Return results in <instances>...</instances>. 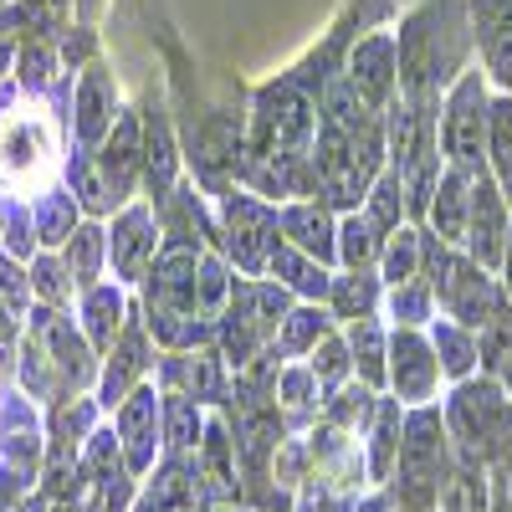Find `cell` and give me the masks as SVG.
I'll list each match as a JSON object with an SVG mask.
<instances>
[{
	"label": "cell",
	"mask_w": 512,
	"mask_h": 512,
	"mask_svg": "<svg viewBox=\"0 0 512 512\" xmlns=\"http://www.w3.org/2000/svg\"><path fill=\"white\" fill-rule=\"evenodd\" d=\"M82 313H88V338L93 349H113V338L123 328V297L113 287H88V297H82Z\"/></svg>",
	"instance_id": "cell-29"
},
{
	"label": "cell",
	"mask_w": 512,
	"mask_h": 512,
	"mask_svg": "<svg viewBox=\"0 0 512 512\" xmlns=\"http://www.w3.org/2000/svg\"><path fill=\"white\" fill-rule=\"evenodd\" d=\"M52 512H82V507H72V502H57V507H52Z\"/></svg>",
	"instance_id": "cell-54"
},
{
	"label": "cell",
	"mask_w": 512,
	"mask_h": 512,
	"mask_svg": "<svg viewBox=\"0 0 512 512\" xmlns=\"http://www.w3.org/2000/svg\"><path fill=\"white\" fill-rule=\"evenodd\" d=\"M0 221H6V216H0ZM0 231H6V226H0Z\"/></svg>",
	"instance_id": "cell-56"
},
{
	"label": "cell",
	"mask_w": 512,
	"mask_h": 512,
	"mask_svg": "<svg viewBox=\"0 0 512 512\" xmlns=\"http://www.w3.org/2000/svg\"><path fill=\"white\" fill-rule=\"evenodd\" d=\"M277 210L256 195H241L231 190L226 195V226H221V246L231 251V262L246 272V277H262L272 267V251L282 246L277 236Z\"/></svg>",
	"instance_id": "cell-5"
},
{
	"label": "cell",
	"mask_w": 512,
	"mask_h": 512,
	"mask_svg": "<svg viewBox=\"0 0 512 512\" xmlns=\"http://www.w3.org/2000/svg\"><path fill=\"white\" fill-rule=\"evenodd\" d=\"M149 374V344H144V328L128 323L123 338L108 349V369H103V405H123L128 395L144 384Z\"/></svg>",
	"instance_id": "cell-18"
},
{
	"label": "cell",
	"mask_w": 512,
	"mask_h": 512,
	"mask_svg": "<svg viewBox=\"0 0 512 512\" xmlns=\"http://www.w3.org/2000/svg\"><path fill=\"white\" fill-rule=\"evenodd\" d=\"M328 303L338 318H369L374 303H379V282L369 267H349V277H333V292H328Z\"/></svg>",
	"instance_id": "cell-27"
},
{
	"label": "cell",
	"mask_w": 512,
	"mask_h": 512,
	"mask_svg": "<svg viewBox=\"0 0 512 512\" xmlns=\"http://www.w3.org/2000/svg\"><path fill=\"white\" fill-rule=\"evenodd\" d=\"M210 477L190 461H169L139 492V512H210Z\"/></svg>",
	"instance_id": "cell-14"
},
{
	"label": "cell",
	"mask_w": 512,
	"mask_h": 512,
	"mask_svg": "<svg viewBox=\"0 0 512 512\" xmlns=\"http://www.w3.org/2000/svg\"><path fill=\"white\" fill-rule=\"evenodd\" d=\"M200 456H205V466H210V487H216L221 497H236V441H231V431L216 420V425H205V441H200Z\"/></svg>",
	"instance_id": "cell-28"
},
{
	"label": "cell",
	"mask_w": 512,
	"mask_h": 512,
	"mask_svg": "<svg viewBox=\"0 0 512 512\" xmlns=\"http://www.w3.org/2000/svg\"><path fill=\"white\" fill-rule=\"evenodd\" d=\"M420 256H425V236L410 231V226H400L390 241H384V277H390V287L420 277Z\"/></svg>",
	"instance_id": "cell-33"
},
{
	"label": "cell",
	"mask_w": 512,
	"mask_h": 512,
	"mask_svg": "<svg viewBox=\"0 0 512 512\" xmlns=\"http://www.w3.org/2000/svg\"><path fill=\"white\" fill-rule=\"evenodd\" d=\"M52 154V139H47V123L41 118H11L0 128V175L6 180H26L36 175Z\"/></svg>",
	"instance_id": "cell-19"
},
{
	"label": "cell",
	"mask_w": 512,
	"mask_h": 512,
	"mask_svg": "<svg viewBox=\"0 0 512 512\" xmlns=\"http://www.w3.org/2000/svg\"><path fill=\"white\" fill-rule=\"evenodd\" d=\"M405 210H410V195H405L400 169H395V164H390V169H379V180H374L369 195H364V216L374 221L379 236H395L400 221H405Z\"/></svg>",
	"instance_id": "cell-22"
},
{
	"label": "cell",
	"mask_w": 512,
	"mask_h": 512,
	"mask_svg": "<svg viewBox=\"0 0 512 512\" xmlns=\"http://www.w3.org/2000/svg\"><path fill=\"white\" fill-rule=\"evenodd\" d=\"M16 512H41V502H26V507H16Z\"/></svg>",
	"instance_id": "cell-55"
},
{
	"label": "cell",
	"mask_w": 512,
	"mask_h": 512,
	"mask_svg": "<svg viewBox=\"0 0 512 512\" xmlns=\"http://www.w3.org/2000/svg\"><path fill=\"white\" fill-rule=\"evenodd\" d=\"M103 251H108L103 226H77V231L62 241V262H67V272H72V282H77V287H98Z\"/></svg>",
	"instance_id": "cell-25"
},
{
	"label": "cell",
	"mask_w": 512,
	"mask_h": 512,
	"mask_svg": "<svg viewBox=\"0 0 512 512\" xmlns=\"http://www.w3.org/2000/svg\"><path fill=\"white\" fill-rule=\"evenodd\" d=\"M502 277H507V297H512V226H507V251H502Z\"/></svg>",
	"instance_id": "cell-49"
},
{
	"label": "cell",
	"mask_w": 512,
	"mask_h": 512,
	"mask_svg": "<svg viewBox=\"0 0 512 512\" xmlns=\"http://www.w3.org/2000/svg\"><path fill=\"white\" fill-rule=\"evenodd\" d=\"M384 241L390 236H379L364 210H349V216L338 221V262L344 267H369L374 256H384Z\"/></svg>",
	"instance_id": "cell-26"
},
{
	"label": "cell",
	"mask_w": 512,
	"mask_h": 512,
	"mask_svg": "<svg viewBox=\"0 0 512 512\" xmlns=\"http://www.w3.org/2000/svg\"><path fill=\"white\" fill-rule=\"evenodd\" d=\"M318 338H328V318L318 308H292L282 333H277V349L282 354H313Z\"/></svg>",
	"instance_id": "cell-36"
},
{
	"label": "cell",
	"mask_w": 512,
	"mask_h": 512,
	"mask_svg": "<svg viewBox=\"0 0 512 512\" xmlns=\"http://www.w3.org/2000/svg\"><path fill=\"white\" fill-rule=\"evenodd\" d=\"M446 487V431L436 410H415L405 420L400 441V472H395V502L400 512H431Z\"/></svg>",
	"instance_id": "cell-2"
},
{
	"label": "cell",
	"mask_w": 512,
	"mask_h": 512,
	"mask_svg": "<svg viewBox=\"0 0 512 512\" xmlns=\"http://www.w3.org/2000/svg\"><path fill=\"white\" fill-rule=\"evenodd\" d=\"M164 441H169V451H200V441H205V425H200V400H190V395H169L164 400Z\"/></svg>",
	"instance_id": "cell-30"
},
{
	"label": "cell",
	"mask_w": 512,
	"mask_h": 512,
	"mask_svg": "<svg viewBox=\"0 0 512 512\" xmlns=\"http://www.w3.org/2000/svg\"><path fill=\"white\" fill-rule=\"evenodd\" d=\"M277 226H282V241L297 246V251H308L318 256V262H338V221H333V210L323 200H287L277 210Z\"/></svg>",
	"instance_id": "cell-11"
},
{
	"label": "cell",
	"mask_w": 512,
	"mask_h": 512,
	"mask_svg": "<svg viewBox=\"0 0 512 512\" xmlns=\"http://www.w3.org/2000/svg\"><path fill=\"white\" fill-rule=\"evenodd\" d=\"M441 354L431 338H420L415 328H400L390 338V384H395V395L405 405H425L436 395V384H441Z\"/></svg>",
	"instance_id": "cell-8"
},
{
	"label": "cell",
	"mask_w": 512,
	"mask_h": 512,
	"mask_svg": "<svg viewBox=\"0 0 512 512\" xmlns=\"http://www.w3.org/2000/svg\"><path fill=\"white\" fill-rule=\"evenodd\" d=\"M512 200L502 195V185L487 175H472V216H466V251L472 262H482L487 272H502V251H507V226H512Z\"/></svg>",
	"instance_id": "cell-6"
},
{
	"label": "cell",
	"mask_w": 512,
	"mask_h": 512,
	"mask_svg": "<svg viewBox=\"0 0 512 512\" xmlns=\"http://www.w3.org/2000/svg\"><path fill=\"white\" fill-rule=\"evenodd\" d=\"M226 364L216 349H205V354H190L180 379H185V395L190 400H226Z\"/></svg>",
	"instance_id": "cell-32"
},
{
	"label": "cell",
	"mask_w": 512,
	"mask_h": 512,
	"mask_svg": "<svg viewBox=\"0 0 512 512\" xmlns=\"http://www.w3.org/2000/svg\"><path fill=\"white\" fill-rule=\"evenodd\" d=\"M62 57H67V62H82V67L93 62V36H88V26H77V36H67Z\"/></svg>",
	"instance_id": "cell-48"
},
{
	"label": "cell",
	"mask_w": 512,
	"mask_h": 512,
	"mask_svg": "<svg viewBox=\"0 0 512 512\" xmlns=\"http://www.w3.org/2000/svg\"><path fill=\"white\" fill-rule=\"evenodd\" d=\"M31 221H36V241L57 246V241H67V236L77 231V226H72V221H77V200L62 195V190H52L47 200L36 205V216H31Z\"/></svg>",
	"instance_id": "cell-38"
},
{
	"label": "cell",
	"mask_w": 512,
	"mask_h": 512,
	"mask_svg": "<svg viewBox=\"0 0 512 512\" xmlns=\"http://www.w3.org/2000/svg\"><path fill=\"white\" fill-rule=\"evenodd\" d=\"M118 88H113V77L103 62H88L82 67V82H77V139L98 149L108 139V128L118 123Z\"/></svg>",
	"instance_id": "cell-16"
},
{
	"label": "cell",
	"mask_w": 512,
	"mask_h": 512,
	"mask_svg": "<svg viewBox=\"0 0 512 512\" xmlns=\"http://www.w3.org/2000/svg\"><path fill=\"white\" fill-rule=\"evenodd\" d=\"M231 292H236V277L226 272L221 256H200V282H195L200 313H205V318H221L226 303H231Z\"/></svg>",
	"instance_id": "cell-35"
},
{
	"label": "cell",
	"mask_w": 512,
	"mask_h": 512,
	"mask_svg": "<svg viewBox=\"0 0 512 512\" xmlns=\"http://www.w3.org/2000/svg\"><path fill=\"white\" fill-rule=\"evenodd\" d=\"M144 185H149V200H169L175 195V139H169V123L159 108H149L144 118Z\"/></svg>",
	"instance_id": "cell-20"
},
{
	"label": "cell",
	"mask_w": 512,
	"mask_h": 512,
	"mask_svg": "<svg viewBox=\"0 0 512 512\" xmlns=\"http://www.w3.org/2000/svg\"><path fill=\"white\" fill-rule=\"evenodd\" d=\"M487 113H492L487 72H461L441 98V154L466 175L487 169Z\"/></svg>",
	"instance_id": "cell-3"
},
{
	"label": "cell",
	"mask_w": 512,
	"mask_h": 512,
	"mask_svg": "<svg viewBox=\"0 0 512 512\" xmlns=\"http://www.w3.org/2000/svg\"><path fill=\"white\" fill-rule=\"evenodd\" d=\"M72 6H77L82 16H88V21H93V16H98V6H103V0H72Z\"/></svg>",
	"instance_id": "cell-50"
},
{
	"label": "cell",
	"mask_w": 512,
	"mask_h": 512,
	"mask_svg": "<svg viewBox=\"0 0 512 512\" xmlns=\"http://www.w3.org/2000/svg\"><path fill=\"white\" fill-rule=\"evenodd\" d=\"M98 169H103V180H108V190H113L118 205L134 195V185L144 175V123L134 113H123L108 128V139L98 144Z\"/></svg>",
	"instance_id": "cell-10"
},
{
	"label": "cell",
	"mask_w": 512,
	"mask_h": 512,
	"mask_svg": "<svg viewBox=\"0 0 512 512\" xmlns=\"http://www.w3.org/2000/svg\"><path fill=\"white\" fill-rule=\"evenodd\" d=\"M52 67H57V57L41 47V41H31V47L21 52V82H26V88H47V82H52Z\"/></svg>",
	"instance_id": "cell-44"
},
{
	"label": "cell",
	"mask_w": 512,
	"mask_h": 512,
	"mask_svg": "<svg viewBox=\"0 0 512 512\" xmlns=\"http://www.w3.org/2000/svg\"><path fill=\"white\" fill-rule=\"evenodd\" d=\"M400 98L441 108V93L466 72L472 52V6L461 0H425L415 6L400 31Z\"/></svg>",
	"instance_id": "cell-1"
},
{
	"label": "cell",
	"mask_w": 512,
	"mask_h": 512,
	"mask_svg": "<svg viewBox=\"0 0 512 512\" xmlns=\"http://www.w3.org/2000/svg\"><path fill=\"white\" fill-rule=\"evenodd\" d=\"M451 425L461 436L466 461H512V400L497 390L492 379H466L451 400Z\"/></svg>",
	"instance_id": "cell-4"
},
{
	"label": "cell",
	"mask_w": 512,
	"mask_h": 512,
	"mask_svg": "<svg viewBox=\"0 0 512 512\" xmlns=\"http://www.w3.org/2000/svg\"><path fill=\"white\" fill-rule=\"evenodd\" d=\"M425 216H431V236H441L446 246H466V216H472V175H466V169H456V164H446Z\"/></svg>",
	"instance_id": "cell-17"
},
{
	"label": "cell",
	"mask_w": 512,
	"mask_h": 512,
	"mask_svg": "<svg viewBox=\"0 0 512 512\" xmlns=\"http://www.w3.org/2000/svg\"><path fill=\"white\" fill-rule=\"evenodd\" d=\"M297 512H344V487L313 472L308 487H303V507H297Z\"/></svg>",
	"instance_id": "cell-43"
},
{
	"label": "cell",
	"mask_w": 512,
	"mask_h": 512,
	"mask_svg": "<svg viewBox=\"0 0 512 512\" xmlns=\"http://www.w3.org/2000/svg\"><path fill=\"white\" fill-rule=\"evenodd\" d=\"M344 77L374 108H390L400 98V41H395V31H374V36L354 41V52L344 62Z\"/></svg>",
	"instance_id": "cell-7"
},
{
	"label": "cell",
	"mask_w": 512,
	"mask_h": 512,
	"mask_svg": "<svg viewBox=\"0 0 512 512\" xmlns=\"http://www.w3.org/2000/svg\"><path fill=\"white\" fill-rule=\"evenodd\" d=\"M287 292H297V297H328L333 292V277H328V267L318 262V256H308V251H297V246H277L272 251V267H267Z\"/></svg>",
	"instance_id": "cell-21"
},
{
	"label": "cell",
	"mask_w": 512,
	"mask_h": 512,
	"mask_svg": "<svg viewBox=\"0 0 512 512\" xmlns=\"http://www.w3.org/2000/svg\"><path fill=\"white\" fill-rule=\"evenodd\" d=\"M67 6H72V0H26V21H31V31H52V26L67 16Z\"/></svg>",
	"instance_id": "cell-47"
},
{
	"label": "cell",
	"mask_w": 512,
	"mask_h": 512,
	"mask_svg": "<svg viewBox=\"0 0 512 512\" xmlns=\"http://www.w3.org/2000/svg\"><path fill=\"white\" fill-rule=\"evenodd\" d=\"M0 6H6V0H0Z\"/></svg>",
	"instance_id": "cell-57"
},
{
	"label": "cell",
	"mask_w": 512,
	"mask_h": 512,
	"mask_svg": "<svg viewBox=\"0 0 512 512\" xmlns=\"http://www.w3.org/2000/svg\"><path fill=\"white\" fill-rule=\"evenodd\" d=\"M359 512H390V507H384V502H369V507H359Z\"/></svg>",
	"instance_id": "cell-52"
},
{
	"label": "cell",
	"mask_w": 512,
	"mask_h": 512,
	"mask_svg": "<svg viewBox=\"0 0 512 512\" xmlns=\"http://www.w3.org/2000/svg\"><path fill=\"white\" fill-rule=\"evenodd\" d=\"M308 369L318 374V384H328V390H333V384H344V374L354 369V354H349V344H344V338H318V349H313V359H308Z\"/></svg>",
	"instance_id": "cell-40"
},
{
	"label": "cell",
	"mask_w": 512,
	"mask_h": 512,
	"mask_svg": "<svg viewBox=\"0 0 512 512\" xmlns=\"http://www.w3.org/2000/svg\"><path fill=\"white\" fill-rule=\"evenodd\" d=\"M88 425H93V405L88 400H72L57 410V441L72 446V436H88Z\"/></svg>",
	"instance_id": "cell-45"
},
{
	"label": "cell",
	"mask_w": 512,
	"mask_h": 512,
	"mask_svg": "<svg viewBox=\"0 0 512 512\" xmlns=\"http://www.w3.org/2000/svg\"><path fill=\"white\" fill-rule=\"evenodd\" d=\"M487 164H492V180L502 185V195L512 200V93L492 98V113H487Z\"/></svg>",
	"instance_id": "cell-23"
},
{
	"label": "cell",
	"mask_w": 512,
	"mask_h": 512,
	"mask_svg": "<svg viewBox=\"0 0 512 512\" xmlns=\"http://www.w3.org/2000/svg\"><path fill=\"white\" fill-rule=\"evenodd\" d=\"M349 354H354V369H359V379L369 384V390H379V384L390 379V359H384V333H379L374 313L349 323Z\"/></svg>",
	"instance_id": "cell-24"
},
{
	"label": "cell",
	"mask_w": 512,
	"mask_h": 512,
	"mask_svg": "<svg viewBox=\"0 0 512 512\" xmlns=\"http://www.w3.org/2000/svg\"><path fill=\"white\" fill-rule=\"evenodd\" d=\"M159 226L144 205H128L123 216L113 221V236H108V251H113V272L118 282H144V272L154 267L159 256Z\"/></svg>",
	"instance_id": "cell-9"
},
{
	"label": "cell",
	"mask_w": 512,
	"mask_h": 512,
	"mask_svg": "<svg viewBox=\"0 0 512 512\" xmlns=\"http://www.w3.org/2000/svg\"><path fill=\"white\" fill-rule=\"evenodd\" d=\"M436 354H441V369L456 379H466L472 364L482 359V349L472 344V328H461V323H436Z\"/></svg>",
	"instance_id": "cell-34"
},
{
	"label": "cell",
	"mask_w": 512,
	"mask_h": 512,
	"mask_svg": "<svg viewBox=\"0 0 512 512\" xmlns=\"http://www.w3.org/2000/svg\"><path fill=\"white\" fill-rule=\"evenodd\" d=\"M6 62H11V47H0V72H6Z\"/></svg>",
	"instance_id": "cell-53"
},
{
	"label": "cell",
	"mask_w": 512,
	"mask_h": 512,
	"mask_svg": "<svg viewBox=\"0 0 512 512\" xmlns=\"http://www.w3.org/2000/svg\"><path fill=\"white\" fill-rule=\"evenodd\" d=\"M472 36L482 47L487 77L512 93V0H472Z\"/></svg>",
	"instance_id": "cell-13"
},
{
	"label": "cell",
	"mask_w": 512,
	"mask_h": 512,
	"mask_svg": "<svg viewBox=\"0 0 512 512\" xmlns=\"http://www.w3.org/2000/svg\"><path fill=\"white\" fill-rule=\"evenodd\" d=\"M72 195L93 210V216H103V210H113V190L103 180V169H98V154H77L72 159Z\"/></svg>",
	"instance_id": "cell-37"
},
{
	"label": "cell",
	"mask_w": 512,
	"mask_h": 512,
	"mask_svg": "<svg viewBox=\"0 0 512 512\" xmlns=\"http://www.w3.org/2000/svg\"><path fill=\"white\" fill-rule=\"evenodd\" d=\"M431 308H436V287L425 282V277H410V282H400V287L390 292V313H395L400 328L425 323V318H431Z\"/></svg>",
	"instance_id": "cell-39"
},
{
	"label": "cell",
	"mask_w": 512,
	"mask_h": 512,
	"mask_svg": "<svg viewBox=\"0 0 512 512\" xmlns=\"http://www.w3.org/2000/svg\"><path fill=\"white\" fill-rule=\"evenodd\" d=\"M0 333H11V318H6V303H0Z\"/></svg>",
	"instance_id": "cell-51"
},
{
	"label": "cell",
	"mask_w": 512,
	"mask_h": 512,
	"mask_svg": "<svg viewBox=\"0 0 512 512\" xmlns=\"http://www.w3.org/2000/svg\"><path fill=\"white\" fill-rule=\"evenodd\" d=\"M400 400H379L374 405V441H369V472L374 477H390L395 451H400Z\"/></svg>",
	"instance_id": "cell-31"
},
{
	"label": "cell",
	"mask_w": 512,
	"mask_h": 512,
	"mask_svg": "<svg viewBox=\"0 0 512 512\" xmlns=\"http://www.w3.org/2000/svg\"><path fill=\"white\" fill-rule=\"evenodd\" d=\"M0 292H6V303H11V308H26V303H31V292H36L31 277L11 262V256H0Z\"/></svg>",
	"instance_id": "cell-46"
},
{
	"label": "cell",
	"mask_w": 512,
	"mask_h": 512,
	"mask_svg": "<svg viewBox=\"0 0 512 512\" xmlns=\"http://www.w3.org/2000/svg\"><path fill=\"white\" fill-rule=\"evenodd\" d=\"M159 395L149 384H139L134 395L118 405V441H123V461L128 472H149L154 466V451H159Z\"/></svg>",
	"instance_id": "cell-12"
},
{
	"label": "cell",
	"mask_w": 512,
	"mask_h": 512,
	"mask_svg": "<svg viewBox=\"0 0 512 512\" xmlns=\"http://www.w3.org/2000/svg\"><path fill=\"white\" fill-rule=\"evenodd\" d=\"M374 395H369V384H359V390H344V395H333L328 400V420L333 425H344V431H359V425L374 415Z\"/></svg>",
	"instance_id": "cell-42"
},
{
	"label": "cell",
	"mask_w": 512,
	"mask_h": 512,
	"mask_svg": "<svg viewBox=\"0 0 512 512\" xmlns=\"http://www.w3.org/2000/svg\"><path fill=\"white\" fill-rule=\"evenodd\" d=\"M31 287L47 297V308H57V303H67L72 297V272H67V262H57V256H36V267H31Z\"/></svg>",
	"instance_id": "cell-41"
},
{
	"label": "cell",
	"mask_w": 512,
	"mask_h": 512,
	"mask_svg": "<svg viewBox=\"0 0 512 512\" xmlns=\"http://www.w3.org/2000/svg\"><path fill=\"white\" fill-rule=\"evenodd\" d=\"M31 333L47 344V354H52V369H57V384L67 390H77V384H88L93 379V354H88V344L72 333V323H62L52 308H41V313H31Z\"/></svg>",
	"instance_id": "cell-15"
}]
</instances>
